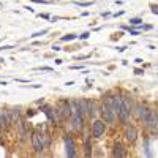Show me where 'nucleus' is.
Here are the masks:
<instances>
[{"label": "nucleus", "mask_w": 158, "mask_h": 158, "mask_svg": "<svg viewBox=\"0 0 158 158\" xmlns=\"http://www.w3.org/2000/svg\"><path fill=\"white\" fill-rule=\"evenodd\" d=\"M48 144H49V136L48 135H43V133H40V131H33L32 133V146H33L35 152L43 153Z\"/></svg>", "instance_id": "nucleus-1"}, {"label": "nucleus", "mask_w": 158, "mask_h": 158, "mask_svg": "<svg viewBox=\"0 0 158 158\" xmlns=\"http://www.w3.org/2000/svg\"><path fill=\"white\" fill-rule=\"evenodd\" d=\"M59 112V118H67L71 117V103L67 100H60L59 101V108L56 109Z\"/></svg>", "instance_id": "nucleus-2"}, {"label": "nucleus", "mask_w": 158, "mask_h": 158, "mask_svg": "<svg viewBox=\"0 0 158 158\" xmlns=\"http://www.w3.org/2000/svg\"><path fill=\"white\" fill-rule=\"evenodd\" d=\"M104 131H106V122L97 118L94 122V125H92V135H94V138H97V139L101 138L104 135Z\"/></svg>", "instance_id": "nucleus-3"}, {"label": "nucleus", "mask_w": 158, "mask_h": 158, "mask_svg": "<svg viewBox=\"0 0 158 158\" xmlns=\"http://www.w3.org/2000/svg\"><path fill=\"white\" fill-rule=\"evenodd\" d=\"M63 142H65V153H67V156L73 158L76 155V150H74V141L70 135H65L63 136Z\"/></svg>", "instance_id": "nucleus-4"}, {"label": "nucleus", "mask_w": 158, "mask_h": 158, "mask_svg": "<svg viewBox=\"0 0 158 158\" xmlns=\"http://www.w3.org/2000/svg\"><path fill=\"white\" fill-rule=\"evenodd\" d=\"M146 125L149 127V130L152 131V133H158V115H156L155 111H150Z\"/></svg>", "instance_id": "nucleus-5"}, {"label": "nucleus", "mask_w": 158, "mask_h": 158, "mask_svg": "<svg viewBox=\"0 0 158 158\" xmlns=\"http://www.w3.org/2000/svg\"><path fill=\"white\" fill-rule=\"evenodd\" d=\"M149 114H150V109L147 108V104H139L138 106V115H139V120L142 123H147Z\"/></svg>", "instance_id": "nucleus-6"}, {"label": "nucleus", "mask_w": 158, "mask_h": 158, "mask_svg": "<svg viewBox=\"0 0 158 158\" xmlns=\"http://www.w3.org/2000/svg\"><path fill=\"white\" fill-rule=\"evenodd\" d=\"M125 139H127L128 142H131V144L138 139V130H136L133 125L127 127V130H125Z\"/></svg>", "instance_id": "nucleus-7"}, {"label": "nucleus", "mask_w": 158, "mask_h": 158, "mask_svg": "<svg viewBox=\"0 0 158 158\" xmlns=\"http://www.w3.org/2000/svg\"><path fill=\"white\" fill-rule=\"evenodd\" d=\"M122 103H123V106H125V109H127V112L131 115V112H133V100H131L127 94L122 97Z\"/></svg>", "instance_id": "nucleus-8"}, {"label": "nucleus", "mask_w": 158, "mask_h": 158, "mask_svg": "<svg viewBox=\"0 0 158 158\" xmlns=\"http://www.w3.org/2000/svg\"><path fill=\"white\" fill-rule=\"evenodd\" d=\"M112 155H114V156H125V155H127V150H125V147L122 146L120 142H115V144H114Z\"/></svg>", "instance_id": "nucleus-9"}, {"label": "nucleus", "mask_w": 158, "mask_h": 158, "mask_svg": "<svg viewBox=\"0 0 158 158\" xmlns=\"http://www.w3.org/2000/svg\"><path fill=\"white\" fill-rule=\"evenodd\" d=\"M8 115H10V122H11V125H13V123H16L19 118H21V111H19L18 108H15V109L8 111Z\"/></svg>", "instance_id": "nucleus-10"}, {"label": "nucleus", "mask_w": 158, "mask_h": 158, "mask_svg": "<svg viewBox=\"0 0 158 158\" xmlns=\"http://www.w3.org/2000/svg\"><path fill=\"white\" fill-rule=\"evenodd\" d=\"M16 125H18V131H19V138H21V141H24L25 135H27V133H25V123H24V120L19 118V120L16 122Z\"/></svg>", "instance_id": "nucleus-11"}, {"label": "nucleus", "mask_w": 158, "mask_h": 158, "mask_svg": "<svg viewBox=\"0 0 158 158\" xmlns=\"http://www.w3.org/2000/svg\"><path fill=\"white\" fill-rule=\"evenodd\" d=\"M43 112L48 115V118H49V120H59V117L56 115L57 112H56V111L52 112V109H51L49 106H44V108H43Z\"/></svg>", "instance_id": "nucleus-12"}, {"label": "nucleus", "mask_w": 158, "mask_h": 158, "mask_svg": "<svg viewBox=\"0 0 158 158\" xmlns=\"http://www.w3.org/2000/svg\"><path fill=\"white\" fill-rule=\"evenodd\" d=\"M95 114H97L95 103L90 101V100H87V115H89V117H95Z\"/></svg>", "instance_id": "nucleus-13"}, {"label": "nucleus", "mask_w": 158, "mask_h": 158, "mask_svg": "<svg viewBox=\"0 0 158 158\" xmlns=\"http://www.w3.org/2000/svg\"><path fill=\"white\" fill-rule=\"evenodd\" d=\"M90 149H92V146H90V136H87L85 138V156H90Z\"/></svg>", "instance_id": "nucleus-14"}, {"label": "nucleus", "mask_w": 158, "mask_h": 158, "mask_svg": "<svg viewBox=\"0 0 158 158\" xmlns=\"http://www.w3.org/2000/svg\"><path fill=\"white\" fill-rule=\"evenodd\" d=\"M48 32H49L48 29H43L41 32H35V33H32L30 36H32V38H38V36H43V35H46Z\"/></svg>", "instance_id": "nucleus-15"}, {"label": "nucleus", "mask_w": 158, "mask_h": 158, "mask_svg": "<svg viewBox=\"0 0 158 158\" xmlns=\"http://www.w3.org/2000/svg\"><path fill=\"white\" fill-rule=\"evenodd\" d=\"M130 24H131V25H141V24H142V19H141V18H131V19H130Z\"/></svg>", "instance_id": "nucleus-16"}, {"label": "nucleus", "mask_w": 158, "mask_h": 158, "mask_svg": "<svg viewBox=\"0 0 158 158\" xmlns=\"http://www.w3.org/2000/svg\"><path fill=\"white\" fill-rule=\"evenodd\" d=\"M74 38H76V35L70 33V35H65V36H62L60 40H62V41H71V40H74Z\"/></svg>", "instance_id": "nucleus-17"}, {"label": "nucleus", "mask_w": 158, "mask_h": 158, "mask_svg": "<svg viewBox=\"0 0 158 158\" xmlns=\"http://www.w3.org/2000/svg\"><path fill=\"white\" fill-rule=\"evenodd\" d=\"M74 5H77V6H92L94 5V2H74Z\"/></svg>", "instance_id": "nucleus-18"}, {"label": "nucleus", "mask_w": 158, "mask_h": 158, "mask_svg": "<svg viewBox=\"0 0 158 158\" xmlns=\"http://www.w3.org/2000/svg\"><path fill=\"white\" fill-rule=\"evenodd\" d=\"M32 2H35V3H52L51 0H32Z\"/></svg>", "instance_id": "nucleus-19"}, {"label": "nucleus", "mask_w": 158, "mask_h": 158, "mask_svg": "<svg viewBox=\"0 0 158 158\" xmlns=\"http://www.w3.org/2000/svg\"><path fill=\"white\" fill-rule=\"evenodd\" d=\"M89 35H90L89 32H85V33H82V35H79V40H87V38H89Z\"/></svg>", "instance_id": "nucleus-20"}, {"label": "nucleus", "mask_w": 158, "mask_h": 158, "mask_svg": "<svg viewBox=\"0 0 158 158\" xmlns=\"http://www.w3.org/2000/svg\"><path fill=\"white\" fill-rule=\"evenodd\" d=\"M71 70H84V67H82V65H73Z\"/></svg>", "instance_id": "nucleus-21"}, {"label": "nucleus", "mask_w": 158, "mask_h": 158, "mask_svg": "<svg viewBox=\"0 0 158 158\" xmlns=\"http://www.w3.org/2000/svg\"><path fill=\"white\" fill-rule=\"evenodd\" d=\"M150 8H152V13H153V15H158V6H156V5H152Z\"/></svg>", "instance_id": "nucleus-22"}, {"label": "nucleus", "mask_w": 158, "mask_h": 158, "mask_svg": "<svg viewBox=\"0 0 158 158\" xmlns=\"http://www.w3.org/2000/svg\"><path fill=\"white\" fill-rule=\"evenodd\" d=\"M38 70H41V71H52V68H51V67H40Z\"/></svg>", "instance_id": "nucleus-23"}, {"label": "nucleus", "mask_w": 158, "mask_h": 158, "mask_svg": "<svg viewBox=\"0 0 158 158\" xmlns=\"http://www.w3.org/2000/svg\"><path fill=\"white\" fill-rule=\"evenodd\" d=\"M130 35H133V36H138V35H139V32H138V30H133V29H130Z\"/></svg>", "instance_id": "nucleus-24"}, {"label": "nucleus", "mask_w": 158, "mask_h": 158, "mask_svg": "<svg viewBox=\"0 0 158 158\" xmlns=\"http://www.w3.org/2000/svg\"><path fill=\"white\" fill-rule=\"evenodd\" d=\"M135 73H136V74H142L144 71H142V70H139V68H136V70H135Z\"/></svg>", "instance_id": "nucleus-25"}, {"label": "nucleus", "mask_w": 158, "mask_h": 158, "mask_svg": "<svg viewBox=\"0 0 158 158\" xmlns=\"http://www.w3.org/2000/svg\"><path fill=\"white\" fill-rule=\"evenodd\" d=\"M13 48H15V46H3V48H0V51H2V49H13Z\"/></svg>", "instance_id": "nucleus-26"}, {"label": "nucleus", "mask_w": 158, "mask_h": 158, "mask_svg": "<svg viewBox=\"0 0 158 158\" xmlns=\"http://www.w3.org/2000/svg\"><path fill=\"white\" fill-rule=\"evenodd\" d=\"M40 16H41L43 19H49V15H40Z\"/></svg>", "instance_id": "nucleus-27"}, {"label": "nucleus", "mask_w": 158, "mask_h": 158, "mask_svg": "<svg viewBox=\"0 0 158 158\" xmlns=\"http://www.w3.org/2000/svg\"><path fill=\"white\" fill-rule=\"evenodd\" d=\"M0 85H6V82L5 81H0Z\"/></svg>", "instance_id": "nucleus-28"}]
</instances>
